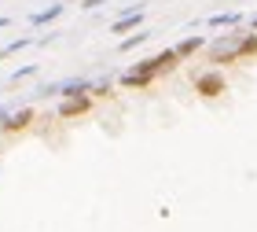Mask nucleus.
<instances>
[{"label":"nucleus","instance_id":"obj_1","mask_svg":"<svg viewBox=\"0 0 257 232\" xmlns=\"http://www.w3.org/2000/svg\"><path fill=\"white\" fill-rule=\"evenodd\" d=\"M177 66H180V55H177V52H162L158 59H151L147 66H136V70H128L121 85H125V89H147V85H151V81H155L158 74L177 70Z\"/></svg>","mask_w":257,"mask_h":232},{"label":"nucleus","instance_id":"obj_3","mask_svg":"<svg viewBox=\"0 0 257 232\" xmlns=\"http://www.w3.org/2000/svg\"><path fill=\"white\" fill-rule=\"evenodd\" d=\"M195 89H198V96L213 100V96H220V92L228 89V81L220 78V74H198V78H195Z\"/></svg>","mask_w":257,"mask_h":232},{"label":"nucleus","instance_id":"obj_4","mask_svg":"<svg viewBox=\"0 0 257 232\" xmlns=\"http://www.w3.org/2000/svg\"><path fill=\"white\" fill-rule=\"evenodd\" d=\"M33 122H37V111H19L15 118H8V122H4V133H8V136H15V133H22V129H30Z\"/></svg>","mask_w":257,"mask_h":232},{"label":"nucleus","instance_id":"obj_5","mask_svg":"<svg viewBox=\"0 0 257 232\" xmlns=\"http://www.w3.org/2000/svg\"><path fill=\"white\" fill-rule=\"evenodd\" d=\"M253 52H257V37H246V41L235 48V59H239V55H253Z\"/></svg>","mask_w":257,"mask_h":232},{"label":"nucleus","instance_id":"obj_2","mask_svg":"<svg viewBox=\"0 0 257 232\" xmlns=\"http://www.w3.org/2000/svg\"><path fill=\"white\" fill-rule=\"evenodd\" d=\"M88 111H92V96H85V92H66V100L59 103V118H63V122L85 118Z\"/></svg>","mask_w":257,"mask_h":232},{"label":"nucleus","instance_id":"obj_6","mask_svg":"<svg viewBox=\"0 0 257 232\" xmlns=\"http://www.w3.org/2000/svg\"><path fill=\"white\" fill-rule=\"evenodd\" d=\"M198 44H202V41H198V37H195V41H188V44H180V48H177V55H180V59H184V55H191V52L198 48Z\"/></svg>","mask_w":257,"mask_h":232}]
</instances>
